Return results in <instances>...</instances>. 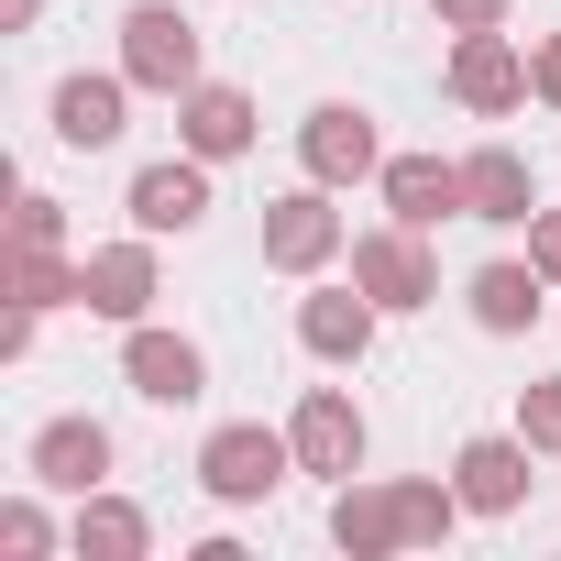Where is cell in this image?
Instances as JSON below:
<instances>
[{"label":"cell","instance_id":"cell-1","mask_svg":"<svg viewBox=\"0 0 561 561\" xmlns=\"http://www.w3.org/2000/svg\"><path fill=\"white\" fill-rule=\"evenodd\" d=\"M287 473H298V440L264 430V419H220V430L198 440V495H209V506H264Z\"/></svg>","mask_w":561,"mask_h":561},{"label":"cell","instance_id":"cell-2","mask_svg":"<svg viewBox=\"0 0 561 561\" xmlns=\"http://www.w3.org/2000/svg\"><path fill=\"white\" fill-rule=\"evenodd\" d=\"M353 287H364L386 320H408V309H440V253H430V231H408V220H375V231H353Z\"/></svg>","mask_w":561,"mask_h":561},{"label":"cell","instance_id":"cell-3","mask_svg":"<svg viewBox=\"0 0 561 561\" xmlns=\"http://www.w3.org/2000/svg\"><path fill=\"white\" fill-rule=\"evenodd\" d=\"M122 78L144 89V100H187L209 67H198V23L176 12V0H133L122 12Z\"/></svg>","mask_w":561,"mask_h":561},{"label":"cell","instance_id":"cell-4","mask_svg":"<svg viewBox=\"0 0 561 561\" xmlns=\"http://www.w3.org/2000/svg\"><path fill=\"white\" fill-rule=\"evenodd\" d=\"M331 198H342V187H320V176L287 187V198H264V264H275V275H331V264L353 253V220H342Z\"/></svg>","mask_w":561,"mask_h":561},{"label":"cell","instance_id":"cell-5","mask_svg":"<svg viewBox=\"0 0 561 561\" xmlns=\"http://www.w3.org/2000/svg\"><path fill=\"white\" fill-rule=\"evenodd\" d=\"M287 440H298V473H320V484H353V473H364V451H375V430H364L353 386H309V397L287 408Z\"/></svg>","mask_w":561,"mask_h":561},{"label":"cell","instance_id":"cell-6","mask_svg":"<svg viewBox=\"0 0 561 561\" xmlns=\"http://www.w3.org/2000/svg\"><path fill=\"white\" fill-rule=\"evenodd\" d=\"M298 165H309L320 187H364V176H386V133H375V111H364V100H320V111L298 122Z\"/></svg>","mask_w":561,"mask_h":561},{"label":"cell","instance_id":"cell-7","mask_svg":"<svg viewBox=\"0 0 561 561\" xmlns=\"http://www.w3.org/2000/svg\"><path fill=\"white\" fill-rule=\"evenodd\" d=\"M122 386H133L144 408H198V397H209V353H198L187 331H165V320H133V331H122Z\"/></svg>","mask_w":561,"mask_h":561},{"label":"cell","instance_id":"cell-8","mask_svg":"<svg viewBox=\"0 0 561 561\" xmlns=\"http://www.w3.org/2000/svg\"><path fill=\"white\" fill-rule=\"evenodd\" d=\"M111 462H122V440H111L89 408H67V419H45V430L23 440V473H34L45 495H100V484H111Z\"/></svg>","mask_w":561,"mask_h":561},{"label":"cell","instance_id":"cell-9","mask_svg":"<svg viewBox=\"0 0 561 561\" xmlns=\"http://www.w3.org/2000/svg\"><path fill=\"white\" fill-rule=\"evenodd\" d=\"M154 298H165V264H154V231L89 242V320L133 331V320H154Z\"/></svg>","mask_w":561,"mask_h":561},{"label":"cell","instance_id":"cell-10","mask_svg":"<svg viewBox=\"0 0 561 561\" xmlns=\"http://www.w3.org/2000/svg\"><path fill=\"white\" fill-rule=\"evenodd\" d=\"M451 100L473 111V122H506V111H528V56L506 45V23L495 34H451Z\"/></svg>","mask_w":561,"mask_h":561},{"label":"cell","instance_id":"cell-11","mask_svg":"<svg viewBox=\"0 0 561 561\" xmlns=\"http://www.w3.org/2000/svg\"><path fill=\"white\" fill-rule=\"evenodd\" d=\"M133 78L122 67H78V78H56V144L67 154H111L122 133H133Z\"/></svg>","mask_w":561,"mask_h":561},{"label":"cell","instance_id":"cell-12","mask_svg":"<svg viewBox=\"0 0 561 561\" xmlns=\"http://www.w3.org/2000/svg\"><path fill=\"white\" fill-rule=\"evenodd\" d=\"M122 209H133V231H198L209 220V154H154V165H133V187H122Z\"/></svg>","mask_w":561,"mask_h":561},{"label":"cell","instance_id":"cell-13","mask_svg":"<svg viewBox=\"0 0 561 561\" xmlns=\"http://www.w3.org/2000/svg\"><path fill=\"white\" fill-rule=\"evenodd\" d=\"M375 198H386V220H408V231L473 220V198H462V154H386Z\"/></svg>","mask_w":561,"mask_h":561},{"label":"cell","instance_id":"cell-14","mask_svg":"<svg viewBox=\"0 0 561 561\" xmlns=\"http://www.w3.org/2000/svg\"><path fill=\"white\" fill-rule=\"evenodd\" d=\"M375 331H386V309H375L364 287H309V298H298V353L331 364V375H353V364L375 353Z\"/></svg>","mask_w":561,"mask_h":561},{"label":"cell","instance_id":"cell-15","mask_svg":"<svg viewBox=\"0 0 561 561\" xmlns=\"http://www.w3.org/2000/svg\"><path fill=\"white\" fill-rule=\"evenodd\" d=\"M528 462H539V451H528L517 430H473V440L451 451V484H462L473 517H517V506H528Z\"/></svg>","mask_w":561,"mask_h":561},{"label":"cell","instance_id":"cell-16","mask_svg":"<svg viewBox=\"0 0 561 561\" xmlns=\"http://www.w3.org/2000/svg\"><path fill=\"white\" fill-rule=\"evenodd\" d=\"M462 309H473V331H484V342H517V331L550 309V275H539L528 253H495V264H473V275H462Z\"/></svg>","mask_w":561,"mask_h":561},{"label":"cell","instance_id":"cell-17","mask_svg":"<svg viewBox=\"0 0 561 561\" xmlns=\"http://www.w3.org/2000/svg\"><path fill=\"white\" fill-rule=\"evenodd\" d=\"M253 133H264V111H253V89H231V78H198V89L176 100V144L209 154V165L253 154Z\"/></svg>","mask_w":561,"mask_h":561},{"label":"cell","instance_id":"cell-18","mask_svg":"<svg viewBox=\"0 0 561 561\" xmlns=\"http://www.w3.org/2000/svg\"><path fill=\"white\" fill-rule=\"evenodd\" d=\"M462 198H473V220L528 231V220H539V165H528L517 144H473V154H462Z\"/></svg>","mask_w":561,"mask_h":561},{"label":"cell","instance_id":"cell-19","mask_svg":"<svg viewBox=\"0 0 561 561\" xmlns=\"http://www.w3.org/2000/svg\"><path fill=\"white\" fill-rule=\"evenodd\" d=\"M331 550L342 561H397L408 550V506H397V484H331Z\"/></svg>","mask_w":561,"mask_h":561},{"label":"cell","instance_id":"cell-20","mask_svg":"<svg viewBox=\"0 0 561 561\" xmlns=\"http://www.w3.org/2000/svg\"><path fill=\"white\" fill-rule=\"evenodd\" d=\"M67 550H78V561H144V550H154V517H144L133 495H111V484H100V495H78Z\"/></svg>","mask_w":561,"mask_h":561},{"label":"cell","instance_id":"cell-21","mask_svg":"<svg viewBox=\"0 0 561 561\" xmlns=\"http://www.w3.org/2000/svg\"><path fill=\"white\" fill-rule=\"evenodd\" d=\"M12 298L45 309V320H56V309H89V253H78V264H67V253H12Z\"/></svg>","mask_w":561,"mask_h":561},{"label":"cell","instance_id":"cell-22","mask_svg":"<svg viewBox=\"0 0 561 561\" xmlns=\"http://www.w3.org/2000/svg\"><path fill=\"white\" fill-rule=\"evenodd\" d=\"M517 440H528L539 462H561V375H539V386H517Z\"/></svg>","mask_w":561,"mask_h":561},{"label":"cell","instance_id":"cell-23","mask_svg":"<svg viewBox=\"0 0 561 561\" xmlns=\"http://www.w3.org/2000/svg\"><path fill=\"white\" fill-rule=\"evenodd\" d=\"M67 528L45 517V495H12V506H0V550H12V561H45Z\"/></svg>","mask_w":561,"mask_h":561},{"label":"cell","instance_id":"cell-24","mask_svg":"<svg viewBox=\"0 0 561 561\" xmlns=\"http://www.w3.org/2000/svg\"><path fill=\"white\" fill-rule=\"evenodd\" d=\"M12 253H67V209H56L45 187H34V198L12 209Z\"/></svg>","mask_w":561,"mask_h":561},{"label":"cell","instance_id":"cell-25","mask_svg":"<svg viewBox=\"0 0 561 561\" xmlns=\"http://www.w3.org/2000/svg\"><path fill=\"white\" fill-rule=\"evenodd\" d=\"M430 12H440V34H495L517 0H430Z\"/></svg>","mask_w":561,"mask_h":561},{"label":"cell","instance_id":"cell-26","mask_svg":"<svg viewBox=\"0 0 561 561\" xmlns=\"http://www.w3.org/2000/svg\"><path fill=\"white\" fill-rule=\"evenodd\" d=\"M528 100H539V111H561V34H539V45H528Z\"/></svg>","mask_w":561,"mask_h":561},{"label":"cell","instance_id":"cell-27","mask_svg":"<svg viewBox=\"0 0 561 561\" xmlns=\"http://www.w3.org/2000/svg\"><path fill=\"white\" fill-rule=\"evenodd\" d=\"M528 264H539L550 287H561V209H539V220H528Z\"/></svg>","mask_w":561,"mask_h":561},{"label":"cell","instance_id":"cell-28","mask_svg":"<svg viewBox=\"0 0 561 561\" xmlns=\"http://www.w3.org/2000/svg\"><path fill=\"white\" fill-rule=\"evenodd\" d=\"M34 331H45V309H23V298H12V320H0V364H23V353H34Z\"/></svg>","mask_w":561,"mask_h":561},{"label":"cell","instance_id":"cell-29","mask_svg":"<svg viewBox=\"0 0 561 561\" xmlns=\"http://www.w3.org/2000/svg\"><path fill=\"white\" fill-rule=\"evenodd\" d=\"M0 23H12V34H34V23H45V0H0Z\"/></svg>","mask_w":561,"mask_h":561}]
</instances>
